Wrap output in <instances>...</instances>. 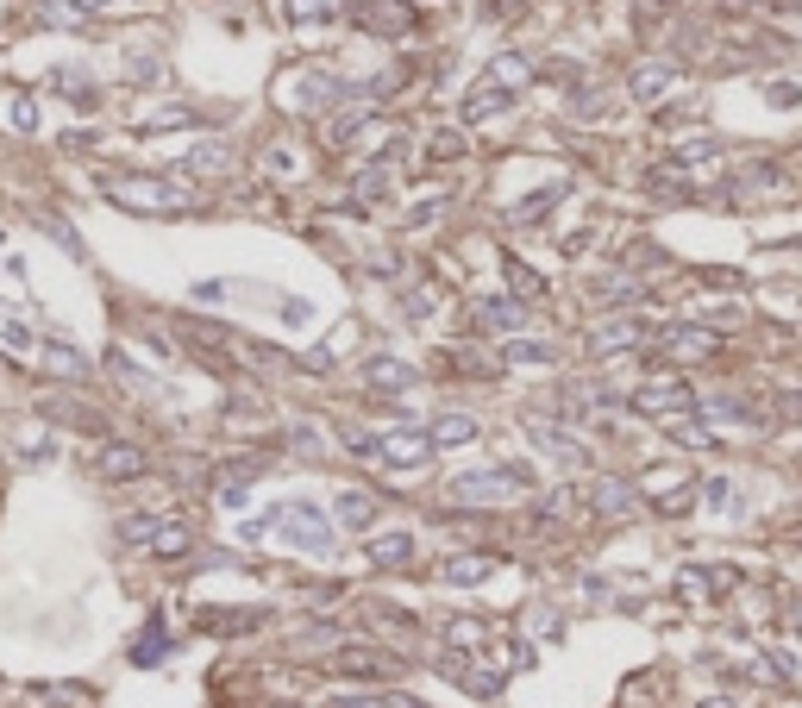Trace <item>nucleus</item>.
Instances as JSON below:
<instances>
[{"label": "nucleus", "mask_w": 802, "mask_h": 708, "mask_svg": "<svg viewBox=\"0 0 802 708\" xmlns=\"http://www.w3.org/2000/svg\"><path fill=\"white\" fill-rule=\"evenodd\" d=\"M527 477L521 470H470V477H452L445 502H464V508H483V502H508Z\"/></svg>", "instance_id": "nucleus-1"}, {"label": "nucleus", "mask_w": 802, "mask_h": 708, "mask_svg": "<svg viewBox=\"0 0 802 708\" xmlns=\"http://www.w3.org/2000/svg\"><path fill=\"white\" fill-rule=\"evenodd\" d=\"M633 408H640V414H665V420H677L683 408H696V389L677 383V376H658V383H646L640 395H633Z\"/></svg>", "instance_id": "nucleus-2"}, {"label": "nucleus", "mask_w": 802, "mask_h": 708, "mask_svg": "<svg viewBox=\"0 0 802 708\" xmlns=\"http://www.w3.org/2000/svg\"><path fill=\"white\" fill-rule=\"evenodd\" d=\"M113 201H126V207H188L182 188H170V182H138V176L113 182Z\"/></svg>", "instance_id": "nucleus-3"}, {"label": "nucleus", "mask_w": 802, "mask_h": 708, "mask_svg": "<svg viewBox=\"0 0 802 708\" xmlns=\"http://www.w3.org/2000/svg\"><path fill=\"white\" fill-rule=\"evenodd\" d=\"M658 351H671V358H715V333H702V326H665Z\"/></svg>", "instance_id": "nucleus-4"}, {"label": "nucleus", "mask_w": 802, "mask_h": 708, "mask_svg": "<svg viewBox=\"0 0 802 708\" xmlns=\"http://www.w3.org/2000/svg\"><path fill=\"white\" fill-rule=\"evenodd\" d=\"M477 326H483V333H521V326H527V308H521L514 295L477 301Z\"/></svg>", "instance_id": "nucleus-5"}, {"label": "nucleus", "mask_w": 802, "mask_h": 708, "mask_svg": "<svg viewBox=\"0 0 802 708\" xmlns=\"http://www.w3.org/2000/svg\"><path fill=\"white\" fill-rule=\"evenodd\" d=\"M671 88H683L677 63H640V69H633V94H640V101H665Z\"/></svg>", "instance_id": "nucleus-6"}, {"label": "nucleus", "mask_w": 802, "mask_h": 708, "mask_svg": "<svg viewBox=\"0 0 802 708\" xmlns=\"http://www.w3.org/2000/svg\"><path fill=\"white\" fill-rule=\"evenodd\" d=\"M364 26L383 32V38H395V32L414 26V7H408V0H364Z\"/></svg>", "instance_id": "nucleus-7"}, {"label": "nucleus", "mask_w": 802, "mask_h": 708, "mask_svg": "<svg viewBox=\"0 0 802 708\" xmlns=\"http://www.w3.org/2000/svg\"><path fill=\"white\" fill-rule=\"evenodd\" d=\"M376 452L383 458H395V464H427V433H389V439H376Z\"/></svg>", "instance_id": "nucleus-8"}, {"label": "nucleus", "mask_w": 802, "mask_h": 708, "mask_svg": "<svg viewBox=\"0 0 802 708\" xmlns=\"http://www.w3.org/2000/svg\"><path fill=\"white\" fill-rule=\"evenodd\" d=\"M282 521H289V533H295L308 552H326V527H320L314 508H282Z\"/></svg>", "instance_id": "nucleus-9"}, {"label": "nucleus", "mask_w": 802, "mask_h": 708, "mask_svg": "<svg viewBox=\"0 0 802 708\" xmlns=\"http://www.w3.org/2000/svg\"><path fill=\"white\" fill-rule=\"evenodd\" d=\"M527 433H533V445H546L552 458H564V464H583V445H577V439H564V433H552L546 420H527Z\"/></svg>", "instance_id": "nucleus-10"}, {"label": "nucleus", "mask_w": 802, "mask_h": 708, "mask_svg": "<svg viewBox=\"0 0 802 708\" xmlns=\"http://www.w3.org/2000/svg\"><path fill=\"white\" fill-rule=\"evenodd\" d=\"M477 439V420L470 414H445V420H433V433H427V445H470Z\"/></svg>", "instance_id": "nucleus-11"}, {"label": "nucleus", "mask_w": 802, "mask_h": 708, "mask_svg": "<svg viewBox=\"0 0 802 708\" xmlns=\"http://www.w3.org/2000/svg\"><path fill=\"white\" fill-rule=\"evenodd\" d=\"M633 339H640V326H633V320H608V326L589 333V345H596V351H627Z\"/></svg>", "instance_id": "nucleus-12"}, {"label": "nucleus", "mask_w": 802, "mask_h": 708, "mask_svg": "<svg viewBox=\"0 0 802 708\" xmlns=\"http://www.w3.org/2000/svg\"><path fill=\"white\" fill-rule=\"evenodd\" d=\"M370 521H376V502H370L364 489H358V495L345 489V495H339V527H370Z\"/></svg>", "instance_id": "nucleus-13"}, {"label": "nucleus", "mask_w": 802, "mask_h": 708, "mask_svg": "<svg viewBox=\"0 0 802 708\" xmlns=\"http://www.w3.org/2000/svg\"><path fill=\"white\" fill-rule=\"evenodd\" d=\"M489 571H495V558H445V583H464V589L483 583Z\"/></svg>", "instance_id": "nucleus-14"}, {"label": "nucleus", "mask_w": 802, "mask_h": 708, "mask_svg": "<svg viewBox=\"0 0 802 708\" xmlns=\"http://www.w3.org/2000/svg\"><path fill=\"white\" fill-rule=\"evenodd\" d=\"M364 376H370L376 389H408V383H414L408 364H395V358H370V370H364Z\"/></svg>", "instance_id": "nucleus-15"}, {"label": "nucleus", "mask_w": 802, "mask_h": 708, "mask_svg": "<svg viewBox=\"0 0 802 708\" xmlns=\"http://www.w3.org/2000/svg\"><path fill=\"white\" fill-rule=\"evenodd\" d=\"M596 508H602V514H627V508H633V489L615 483V477H602V483H596Z\"/></svg>", "instance_id": "nucleus-16"}, {"label": "nucleus", "mask_w": 802, "mask_h": 708, "mask_svg": "<svg viewBox=\"0 0 802 708\" xmlns=\"http://www.w3.org/2000/svg\"><path fill=\"white\" fill-rule=\"evenodd\" d=\"M370 558L376 564H408L414 558V539L408 533H389V539H376V546H370Z\"/></svg>", "instance_id": "nucleus-17"}, {"label": "nucleus", "mask_w": 802, "mask_h": 708, "mask_svg": "<svg viewBox=\"0 0 802 708\" xmlns=\"http://www.w3.org/2000/svg\"><path fill=\"white\" fill-rule=\"evenodd\" d=\"M502 358H508V364H552V345H533V339H514V345H502Z\"/></svg>", "instance_id": "nucleus-18"}, {"label": "nucleus", "mask_w": 802, "mask_h": 708, "mask_svg": "<svg viewBox=\"0 0 802 708\" xmlns=\"http://www.w3.org/2000/svg\"><path fill=\"white\" fill-rule=\"evenodd\" d=\"M226 157H232L226 145H195V157H188V170H220Z\"/></svg>", "instance_id": "nucleus-19"}, {"label": "nucleus", "mask_w": 802, "mask_h": 708, "mask_svg": "<svg viewBox=\"0 0 802 708\" xmlns=\"http://www.w3.org/2000/svg\"><path fill=\"white\" fill-rule=\"evenodd\" d=\"M138 464H145V458H138V452H113V458H107V470H113V477H132Z\"/></svg>", "instance_id": "nucleus-20"}, {"label": "nucleus", "mask_w": 802, "mask_h": 708, "mask_svg": "<svg viewBox=\"0 0 802 708\" xmlns=\"http://www.w3.org/2000/svg\"><path fill=\"white\" fill-rule=\"evenodd\" d=\"M777 13H802V0H777Z\"/></svg>", "instance_id": "nucleus-21"}, {"label": "nucleus", "mask_w": 802, "mask_h": 708, "mask_svg": "<svg viewBox=\"0 0 802 708\" xmlns=\"http://www.w3.org/2000/svg\"><path fill=\"white\" fill-rule=\"evenodd\" d=\"M82 7H107V0H76V13H82Z\"/></svg>", "instance_id": "nucleus-22"}]
</instances>
